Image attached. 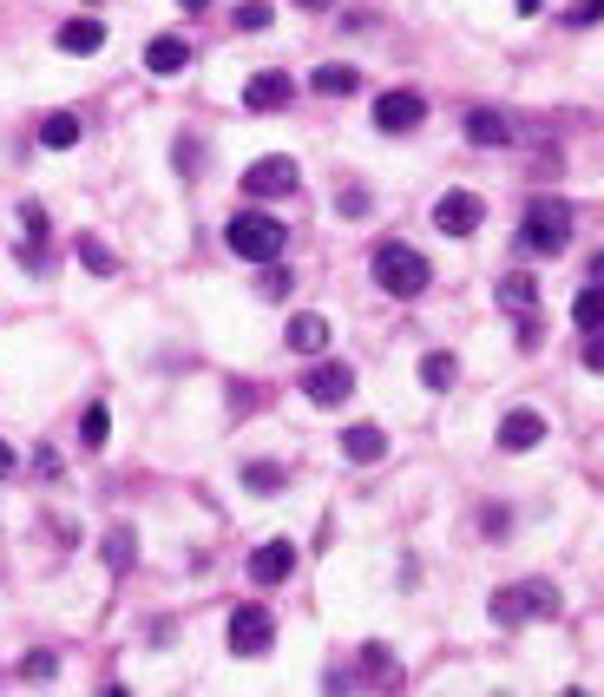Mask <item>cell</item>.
<instances>
[{
    "instance_id": "cell-1",
    "label": "cell",
    "mask_w": 604,
    "mask_h": 697,
    "mask_svg": "<svg viewBox=\"0 0 604 697\" xmlns=\"http://www.w3.org/2000/svg\"><path fill=\"white\" fill-rule=\"evenodd\" d=\"M487 612H493L500 626H526V619H559V612H566V599H559V586H552V580H520V586H500Z\"/></svg>"
},
{
    "instance_id": "cell-2",
    "label": "cell",
    "mask_w": 604,
    "mask_h": 697,
    "mask_svg": "<svg viewBox=\"0 0 604 697\" xmlns=\"http://www.w3.org/2000/svg\"><path fill=\"white\" fill-rule=\"evenodd\" d=\"M572 237V204L566 198H533L526 217H520V250H539V257H559Z\"/></svg>"
},
{
    "instance_id": "cell-3",
    "label": "cell",
    "mask_w": 604,
    "mask_h": 697,
    "mask_svg": "<svg viewBox=\"0 0 604 697\" xmlns=\"http://www.w3.org/2000/svg\"><path fill=\"white\" fill-rule=\"evenodd\" d=\"M224 244H230L237 257H250V263H270V257H283L289 231H283V217H270V211H237V217L224 224Z\"/></svg>"
},
{
    "instance_id": "cell-4",
    "label": "cell",
    "mask_w": 604,
    "mask_h": 697,
    "mask_svg": "<svg viewBox=\"0 0 604 697\" xmlns=\"http://www.w3.org/2000/svg\"><path fill=\"white\" fill-rule=\"evenodd\" d=\"M375 283H381L388 296L414 303V296L434 283V270H428V257H421L414 244H381V250H375Z\"/></svg>"
},
{
    "instance_id": "cell-5",
    "label": "cell",
    "mask_w": 604,
    "mask_h": 697,
    "mask_svg": "<svg viewBox=\"0 0 604 697\" xmlns=\"http://www.w3.org/2000/svg\"><path fill=\"white\" fill-rule=\"evenodd\" d=\"M270 645H276V619H270V606L243 599V606L230 612V652H237V659H263Z\"/></svg>"
},
{
    "instance_id": "cell-6",
    "label": "cell",
    "mask_w": 604,
    "mask_h": 697,
    "mask_svg": "<svg viewBox=\"0 0 604 697\" xmlns=\"http://www.w3.org/2000/svg\"><path fill=\"white\" fill-rule=\"evenodd\" d=\"M487 224V204L474 198V191H447V198H434V231H447V237H474Z\"/></svg>"
},
{
    "instance_id": "cell-7",
    "label": "cell",
    "mask_w": 604,
    "mask_h": 697,
    "mask_svg": "<svg viewBox=\"0 0 604 697\" xmlns=\"http://www.w3.org/2000/svg\"><path fill=\"white\" fill-rule=\"evenodd\" d=\"M303 178H296V158H257L250 171H243V191L250 198H289Z\"/></svg>"
},
{
    "instance_id": "cell-8",
    "label": "cell",
    "mask_w": 604,
    "mask_h": 697,
    "mask_svg": "<svg viewBox=\"0 0 604 697\" xmlns=\"http://www.w3.org/2000/svg\"><path fill=\"white\" fill-rule=\"evenodd\" d=\"M303 395H309L316 408H335V402L355 395V369H349V362H322V369L303 375Z\"/></svg>"
},
{
    "instance_id": "cell-9",
    "label": "cell",
    "mask_w": 604,
    "mask_h": 697,
    "mask_svg": "<svg viewBox=\"0 0 604 697\" xmlns=\"http://www.w3.org/2000/svg\"><path fill=\"white\" fill-rule=\"evenodd\" d=\"M546 435H552V428H546V415H539V408H513V415L500 421V435H493V441H500L506 454H533Z\"/></svg>"
},
{
    "instance_id": "cell-10",
    "label": "cell",
    "mask_w": 604,
    "mask_h": 697,
    "mask_svg": "<svg viewBox=\"0 0 604 697\" xmlns=\"http://www.w3.org/2000/svg\"><path fill=\"white\" fill-rule=\"evenodd\" d=\"M421 119H428V99L421 92H381L375 99V125L381 132H414Z\"/></svg>"
},
{
    "instance_id": "cell-11",
    "label": "cell",
    "mask_w": 604,
    "mask_h": 697,
    "mask_svg": "<svg viewBox=\"0 0 604 697\" xmlns=\"http://www.w3.org/2000/svg\"><path fill=\"white\" fill-rule=\"evenodd\" d=\"M289 573H296V547H289V540H263V547L250 553V580H257V586H283Z\"/></svg>"
},
{
    "instance_id": "cell-12",
    "label": "cell",
    "mask_w": 604,
    "mask_h": 697,
    "mask_svg": "<svg viewBox=\"0 0 604 697\" xmlns=\"http://www.w3.org/2000/svg\"><path fill=\"white\" fill-rule=\"evenodd\" d=\"M289 72H250V86H243V105L250 112H283L289 105Z\"/></svg>"
},
{
    "instance_id": "cell-13",
    "label": "cell",
    "mask_w": 604,
    "mask_h": 697,
    "mask_svg": "<svg viewBox=\"0 0 604 697\" xmlns=\"http://www.w3.org/2000/svg\"><path fill=\"white\" fill-rule=\"evenodd\" d=\"M184 66H191V40H178V33H158V40L145 46V72L171 79V72H184Z\"/></svg>"
},
{
    "instance_id": "cell-14",
    "label": "cell",
    "mask_w": 604,
    "mask_h": 697,
    "mask_svg": "<svg viewBox=\"0 0 604 697\" xmlns=\"http://www.w3.org/2000/svg\"><path fill=\"white\" fill-rule=\"evenodd\" d=\"M467 145H513V119L493 112V105H474L467 112Z\"/></svg>"
},
{
    "instance_id": "cell-15",
    "label": "cell",
    "mask_w": 604,
    "mask_h": 697,
    "mask_svg": "<svg viewBox=\"0 0 604 697\" xmlns=\"http://www.w3.org/2000/svg\"><path fill=\"white\" fill-rule=\"evenodd\" d=\"M53 46L86 59V53H99V46H105V20H66V26L53 33Z\"/></svg>"
},
{
    "instance_id": "cell-16",
    "label": "cell",
    "mask_w": 604,
    "mask_h": 697,
    "mask_svg": "<svg viewBox=\"0 0 604 697\" xmlns=\"http://www.w3.org/2000/svg\"><path fill=\"white\" fill-rule=\"evenodd\" d=\"M342 454H349L355 468H375V461L388 454V435H381L375 421H362V428H349V435H342Z\"/></svg>"
},
{
    "instance_id": "cell-17",
    "label": "cell",
    "mask_w": 604,
    "mask_h": 697,
    "mask_svg": "<svg viewBox=\"0 0 604 697\" xmlns=\"http://www.w3.org/2000/svg\"><path fill=\"white\" fill-rule=\"evenodd\" d=\"M79 132H86L79 112H46V119H39V145H46V151H72Z\"/></svg>"
},
{
    "instance_id": "cell-18",
    "label": "cell",
    "mask_w": 604,
    "mask_h": 697,
    "mask_svg": "<svg viewBox=\"0 0 604 697\" xmlns=\"http://www.w3.org/2000/svg\"><path fill=\"white\" fill-rule=\"evenodd\" d=\"M289 349H296V356H322V349H329V316H309V310L289 316Z\"/></svg>"
},
{
    "instance_id": "cell-19",
    "label": "cell",
    "mask_w": 604,
    "mask_h": 697,
    "mask_svg": "<svg viewBox=\"0 0 604 697\" xmlns=\"http://www.w3.org/2000/svg\"><path fill=\"white\" fill-rule=\"evenodd\" d=\"M99 553H105L112 573H132V566H138V527H112V533L99 540Z\"/></svg>"
},
{
    "instance_id": "cell-20",
    "label": "cell",
    "mask_w": 604,
    "mask_h": 697,
    "mask_svg": "<svg viewBox=\"0 0 604 697\" xmlns=\"http://www.w3.org/2000/svg\"><path fill=\"white\" fill-rule=\"evenodd\" d=\"M309 86H316L322 99H349V92L362 86V72H355V66H316V72H309Z\"/></svg>"
},
{
    "instance_id": "cell-21",
    "label": "cell",
    "mask_w": 604,
    "mask_h": 697,
    "mask_svg": "<svg viewBox=\"0 0 604 697\" xmlns=\"http://www.w3.org/2000/svg\"><path fill=\"white\" fill-rule=\"evenodd\" d=\"M72 250H79V263H86L92 277H118V257H112V250H105L92 231H79V237H72Z\"/></svg>"
},
{
    "instance_id": "cell-22",
    "label": "cell",
    "mask_w": 604,
    "mask_h": 697,
    "mask_svg": "<svg viewBox=\"0 0 604 697\" xmlns=\"http://www.w3.org/2000/svg\"><path fill=\"white\" fill-rule=\"evenodd\" d=\"M500 310H513V316H520V310H539V283H533V277H520V270H513V277H500Z\"/></svg>"
},
{
    "instance_id": "cell-23",
    "label": "cell",
    "mask_w": 604,
    "mask_h": 697,
    "mask_svg": "<svg viewBox=\"0 0 604 697\" xmlns=\"http://www.w3.org/2000/svg\"><path fill=\"white\" fill-rule=\"evenodd\" d=\"M572 323L592 336V329H604V283H585L579 296H572Z\"/></svg>"
},
{
    "instance_id": "cell-24",
    "label": "cell",
    "mask_w": 604,
    "mask_h": 697,
    "mask_svg": "<svg viewBox=\"0 0 604 697\" xmlns=\"http://www.w3.org/2000/svg\"><path fill=\"white\" fill-rule=\"evenodd\" d=\"M421 382H428V389H454V382H460V362H454L447 349H428V356H421Z\"/></svg>"
},
{
    "instance_id": "cell-25",
    "label": "cell",
    "mask_w": 604,
    "mask_h": 697,
    "mask_svg": "<svg viewBox=\"0 0 604 697\" xmlns=\"http://www.w3.org/2000/svg\"><path fill=\"white\" fill-rule=\"evenodd\" d=\"M283 481H289V474H283L276 461H250V468H243V487H250V494H283Z\"/></svg>"
},
{
    "instance_id": "cell-26",
    "label": "cell",
    "mask_w": 604,
    "mask_h": 697,
    "mask_svg": "<svg viewBox=\"0 0 604 697\" xmlns=\"http://www.w3.org/2000/svg\"><path fill=\"white\" fill-rule=\"evenodd\" d=\"M289 290H296V277H289V270H283V263L270 257V263H263V277H257V296H270V303H283Z\"/></svg>"
},
{
    "instance_id": "cell-27",
    "label": "cell",
    "mask_w": 604,
    "mask_h": 697,
    "mask_svg": "<svg viewBox=\"0 0 604 697\" xmlns=\"http://www.w3.org/2000/svg\"><path fill=\"white\" fill-rule=\"evenodd\" d=\"M105 435H112V415H105V402H92V408L79 415V441H86V448H105Z\"/></svg>"
},
{
    "instance_id": "cell-28",
    "label": "cell",
    "mask_w": 604,
    "mask_h": 697,
    "mask_svg": "<svg viewBox=\"0 0 604 697\" xmlns=\"http://www.w3.org/2000/svg\"><path fill=\"white\" fill-rule=\"evenodd\" d=\"M513 342H520V349L533 356V349L546 342V316H539V310H520V329H513Z\"/></svg>"
},
{
    "instance_id": "cell-29",
    "label": "cell",
    "mask_w": 604,
    "mask_h": 697,
    "mask_svg": "<svg viewBox=\"0 0 604 697\" xmlns=\"http://www.w3.org/2000/svg\"><path fill=\"white\" fill-rule=\"evenodd\" d=\"M270 20H276V13H270V0H243V7H237V26H243V33H263Z\"/></svg>"
},
{
    "instance_id": "cell-30",
    "label": "cell",
    "mask_w": 604,
    "mask_h": 697,
    "mask_svg": "<svg viewBox=\"0 0 604 697\" xmlns=\"http://www.w3.org/2000/svg\"><path fill=\"white\" fill-rule=\"evenodd\" d=\"M335 204H342V217H368V204H375V198H368L362 184H349V191H342Z\"/></svg>"
},
{
    "instance_id": "cell-31",
    "label": "cell",
    "mask_w": 604,
    "mask_h": 697,
    "mask_svg": "<svg viewBox=\"0 0 604 697\" xmlns=\"http://www.w3.org/2000/svg\"><path fill=\"white\" fill-rule=\"evenodd\" d=\"M566 20H572V26H599V20H604V0H579Z\"/></svg>"
},
{
    "instance_id": "cell-32",
    "label": "cell",
    "mask_w": 604,
    "mask_h": 697,
    "mask_svg": "<svg viewBox=\"0 0 604 697\" xmlns=\"http://www.w3.org/2000/svg\"><path fill=\"white\" fill-rule=\"evenodd\" d=\"M20 672H26V678H53V652H26Z\"/></svg>"
},
{
    "instance_id": "cell-33",
    "label": "cell",
    "mask_w": 604,
    "mask_h": 697,
    "mask_svg": "<svg viewBox=\"0 0 604 697\" xmlns=\"http://www.w3.org/2000/svg\"><path fill=\"white\" fill-rule=\"evenodd\" d=\"M585 369H599V375H604V336H599V329L585 336Z\"/></svg>"
},
{
    "instance_id": "cell-34",
    "label": "cell",
    "mask_w": 604,
    "mask_h": 697,
    "mask_svg": "<svg viewBox=\"0 0 604 697\" xmlns=\"http://www.w3.org/2000/svg\"><path fill=\"white\" fill-rule=\"evenodd\" d=\"M585 283H604V250H592V270H585Z\"/></svg>"
},
{
    "instance_id": "cell-35",
    "label": "cell",
    "mask_w": 604,
    "mask_h": 697,
    "mask_svg": "<svg viewBox=\"0 0 604 697\" xmlns=\"http://www.w3.org/2000/svg\"><path fill=\"white\" fill-rule=\"evenodd\" d=\"M7 474H13V448L0 441V481H7Z\"/></svg>"
},
{
    "instance_id": "cell-36",
    "label": "cell",
    "mask_w": 604,
    "mask_h": 697,
    "mask_svg": "<svg viewBox=\"0 0 604 697\" xmlns=\"http://www.w3.org/2000/svg\"><path fill=\"white\" fill-rule=\"evenodd\" d=\"M513 7H520V13H539V7H546V0H513Z\"/></svg>"
},
{
    "instance_id": "cell-37",
    "label": "cell",
    "mask_w": 604,
    "mask_h": 697,
    "mask_svg": "<svg viewBox=\"0 0 604 697\" xmlns=\"http://www.w3.org/2000/svg\"><path fill=\"white\" fill-rule=\"evenodd\" d=\"M178 7H184V13H204V7H210V0H178Z\"/></svg>"
},
{
    "instance_id": "cell-38",
    "label": "cell",
    "mask_w": 604,
    "mask_h": 697,
    "mask_svg": "<svg viewBox=\"0 0 604 697\" xmlns=\"http://www.w3.org/2000/svg\"><path fill=\"white\" fill-rule=\"evenodd\" d=\"M296 7H309V13H322V7H329V0H296Z\"/></svg>"
}]
</instances>
